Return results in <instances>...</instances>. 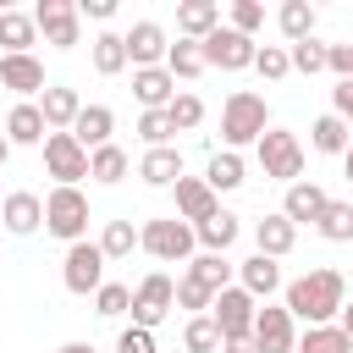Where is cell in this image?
<instances>
[{"label":"cell","mask_w":353,"mask_h":353,"mask_svg":"<svg viewBox=\"0 0 353 353\" xmlns=\"http://www.w3.org/2000/svg\"><path fill=\"white\" fill-rule=\"evenodd\" d=\"M342 303H347V281H342V270L320 265V270H309V276L287 281V303H281V309H287L292 320L331 325V320L342 314Z\"/></svg>","instance_id":"1"},{"label":"cell","mask_w":353,"mask_h":353,"mask_svg":"<svg viewBox=\"0 0 353 353\" xmlns=\"http://www.w3.org/2000/svg\"><path fill=\"white\" fill-rule=\"evenodd\" d=\"M265 127H270V110H265L259 94L237 88V94L221 105V138H226V149H237V143H259Z\"/></svg>","instance_id":"2"},{"label":"cell","mask_w":353,"mask_h":353,"mask_svg":"<svg viewBox=\"0 0 353 353\" xmlns=\"http://www.w3.org/2000/svg\"><path fill=\"white\" fill-rule=\"evenodd\" d=\"M44 232L61 237V243H83V232H88V199L77 188H55L44 199Z\"/></svg>","instance_id":"3"},{"label":"cell","mask_w":353,"mask_h":353,"mask_svg":"<svg viewBox=\"0 0 353 353\" xmlns=\"http://www.w3.org/2000/svg\"><path fill=\"white\" fill-rule=\"evenodd\" d=\"M138 248H143V254H154V259H165V265H171V259L182 265V259L193 254V226H188V221H176V215L143 221V226H138Z\"/></svg>","instance_id":"4"},{"label":"cell","mask_w":353,"mask_h":353,"mask_svg":"<svg viewBox=\"0 0 353 353\" xmlns=\"http://www.w3.org/2000/svg\"><path fill=\"white\" fill-rule=\"evenodd\" d=\"M259 165H265V176H276V182H303V143L292 138V132H281V127H265V138H259Z\"/></svg>","instance_id":"5"},{"label":"cell","mask_w":353,"mask_h":353,"mask_svg":"<svg viewBox=\"0 0 353 353\" xmlns=\"http://www.w3.org/2000/svg\"><path fill=\"white\" fill-rule=\"evenodd\" d=\"M33 28L44 33L50 50H72L83 39V17H77V0H39L33 6Z\"/></svg>","instance_id":"6"},{"label":"cell","mask_w":353,"mask_h":353,"mask_svg":"<svg viewBox=\"0 0 353 353\" xmlns=\"http://www.w3.org/2000/svg\"><path fill=\"white\" fill-rule=\"evenodd\" d=\"M171 303H176V281H171L165 270H149V276L138 281V292H132V309H127V314H132V325H138V331H154V325L165 320V309H171Z\"/></svg>","instance_id":"7"},{"label":"cell","mask_w":353,"mask_h":353,"mask_svg":"<svg viewBox=\"0 0 353 353\" xmlns=\"http://www.w3.org/2000/svg\"><path fill=\"white\" fill-rule=\"evenodd\" d=\"M61 281H66V292H77V298L99 292V287H105V254H99V243H72L66 259H61Z\"/></svg>","instance_id":"8"},{"label":"cell","mask_w":353,"mask_h":353,"mask_svg":"<svg viewBox=\"0 0 353 353\" xmlns=\"http://www.w3.org/2000/svg\"><path fill=\"white\" fill-rule=\"evenodd\" d=\"M254 314H259V303H254L243 287H226V292H215V303H210V320H215L221 342H243V336L254 331Z\"/></svg>","instance_id":"9"},{"label":"cell","mask_w":353,"mask_h":353,"mask_svg":"<svg viewBox=\"0 0 353 353\" xmlns=\"http://www.w3.org/2000/svg\"><path fill=\"white\" fill-rule=\"evenodd\" d=\"M199 50H204V66H221V72H243V66H254V39H243L237 28H215L210 39H199Z\"/></svg>","instance_id":"10"},{"label":"cell","mask_w":353,"mask_h":353,"mask_svg":"<svg viewBox=\"0 0 353 353\" xmlns=\"http://www.w3.org/2000/svg\"><path fill=\"white\" fill-rule=\"evenodd\" d=\"M44 165L61 188H77V176H88V149L72 138V132H50L44 138Z\"/></svg>","instance_id":"11"},{"label":"cell","mask_w":353,"mask_h":353,"mask_svg":"<svg viewBox=\"0 0 353 353\" xmlns=\"http://www.w3.org/2000/svg\"><path fill=\"white\" fill-rule=\"evenodd\" d=\"M254 347L259 353H292L298 347V331H292V314L281 309V303H265L259 314H254Z\"/></svg>","instance_id":"12"},{"label":"cell","mask_w":353,"mask_h":353,"mask_svg":"<svg viewBox=\"0 0 353 353\" xmlns=\"http://www.w3.org/2000/svg\"><path fill=\"white\" fill-rule=\"evenodd\" d=\"M121 44H127V66H132V72L165 66V28H160V22H132V28L121 33Z\"/></svg>","instance_id":"13"},{"label":"cell","mask_w":353,"mask_h":353,"mask_svg":"<svg viewBox=\"0 0 353 353\" xmlns=\"http://www.w3.org/2000/svg\"><path fill=\"white\" fill-rule=\"evenodd\" d=\"M77 110H83V99H77V88H61V83H44V94H39V116H44V127H50V132H72V121H77Z\"/></svg>","instance_id":"14"},{"label":"cell","mask_w":353,"mask_h":353,"mask_svg":"<svg viewBox=\"0 0 353 353\" xmlns=\"http://www.w3.org/2000/svg\"><path fill=\"white\" fill-rule=\"evenodd\" d=\"M215 210H221V204H215V193H210L204 176H176V221L199 226V221L215 215Z\"/></svg>","instance_id":"15"},{"label":"cell","mask_w":353,"mask_h":353,"mask_svg":"<svg viewBox=\"0 0 353 353\" xmlns=\"http://www.w3.org/2000/svg\"><path fill=\"white\" fill-rule=\"evenodd\" d=\"M132 94H138L143 110H165L176 99V77L165 66H143V72H132Z\"/></svg>","instance_id":"16"},{"label":"cell","mask_w":353,"mask_h":353,"mask_svg":"<svg viewBox=\"0 0 353 353\" xmlns=\"http://www.w3.org/2000/svg\"><path fill=\"white\" fill-rule=\"evenodd\" d=\"M110 132H116V116H110V105H83L77 110V121H72V138L94 154V149H105L110 143Z\"/></svg>","instance_id":"17"},{"label":"cell","mask_w":353,"mask_h":353,"mask_svg":"<svg viewBox=\"0 0 353 353\" xmlns=\"http://www.w3.org/2000/svg\"><path fill=\"white\" fill-rule=\"evenodd\" d=\"M0 221H6V232L28 237V232H39V226H44V199H39V193H6Z\"/></svg>","instance_id":"18"},{"label":"cell","mask_w":353,"mask_h":353,"mask_svg":"<svg viewBox=\"0 0 353 353\" xmlns=\"http://www.w3.org/2000/svg\"><path fill=\"white\" fill-rule=\"evenodd\" d=\"M292 243H298V226L276 210V215H265L259 226H254V254H265V259H281V254H292Z\"/></svg>","instance_id":"19"},{"label":"cell","mask_w":353,"mask_h":353,"mask_svg":"<svg viewBox=\"0 0 353 353\" xmlns=\"http://www.w3.org/2000/svg\"><path fill=\"white\" fill-rule=\"evenodd\" d=\"M325 204H331V193H325L320 182H292V188H287V204H281V215H287L292 226H298V221H309V226H314Z\"/></svg>","instance_id":"20"},{"label":"cell","mask_w":353,"mask_h":353,"mask_svg":"<svg viewBox=\"0 0 353 353\" xmlns=\"http://www.w3.org/2000/svg\"><path fill=\"white\" fill-rule=\"evenodd\" d=\"M237 287L259 303V298H270V292L281 287V265H276V259H265V254H254V259H243V265H237Z\"/></svg>","instance_id":"21"},{"label":"cell","mask_w":353,"mask_h":353,"mask_svg":"<svg viewBox=\"0 0 353 353\" xmlns=\"http://www.w3.org/2000/svg\"><path fill=\"white\" fill-rule=\"evenodd\" d=\"M0 88H11V94H44V66L33 55H0Z\"/></svg>","instance_id":"22"},{"label":"cell","mask_w":353,"mask_h":353,"mask_svg":"<svg viewBox=\"0 0 353 353\" xmlns=\"http://www.w3.org/2000/svg\"><path fill=\"white\" fill-rule=\"evenodd\" d=\"M176 28L199 44V39H210V33L221 28V6H215V0H182V6H176Z\"/></svg>","instance_id":"23"},{"label":"cell","mask_w":353,"mask_h":353,"mask_svg":"<svg viewBox=\"0 0 353 353\" xmlns=\"http://www.w3.org/2000/svg\"><path fill=\"white\" fill-rule=\"evenodd\" d=\"M50 138V127H44V116H39V105H11V116H6V143L17 149V143H44Z\"/></svg>","instance_id":"24"},{"label":"cell","mask_w":353,"mask_h":353,"mask_svg":"<svg viewBox=\"0 0 353 353\" xmlns=\"http://www.w3.org/2000/svg\"><path fill=\"white\" fill-rule=\"evenodd\" d=\"M193 243H204V254H226V248L237 243V215H232V210L204 215V221L193 226Z\"/></svg>","instance_id":"25"},{"label":"cell","mask_w":353,"mask_h":353,"mask_svg":"<svg viewBox=\"0 0 353 353\" xmlns=\"http://www.w3.org/2000/svg\"><path fill=\"white\" fill-rule=\"evenodd\" d=\"M138 176L149 182V188H176V176H182V154L165 143V149H149L143 160H138Z\"/></svg>","instance_id":"26"},{"label":"cell","mask_w":353,"mask_h":353,"mask_svg":"<svg viewBox=\"0 0 353 353\" xmlns=\"http://www.w3.org/2000/svg\"><path fill=\"white\" fill-rule=\"evenodd\" d=\"M204 182H210V193H232V188H243V154H237V149H221V154H210V165H204Z\"/></svg>","instance_id":"27"},{"label":"cell","mask_w":353,"mask_h":353,"mask_svg":"<svg viewBox=\"0 0 353 353\" xmlns=\"http://www.w3.org/2000/svg\"><path fill=\"white\" fill-rule=\"evenodd\" d=\"M33 39H39L33 11H6V17H0V44H6V55H28Z\"/></svg>","instance_id":"28"},{"label":"cell","mask_w":353,"mask_h":353,"mask_svg":"<svg viewBox=\"0 0 353 353\" xmlns=\"http://www.w3.org/2000/svg\"><path fill=\"white\" fill-rule=\"evenodd\" d=\"M276 28L287 33V44H298V39H314V6H309V0H281V11H276Z\"/></svg>","instance_id":"29"},{"label":"cell","mask_w":353,"mask_h":353,"mask_svg":"<svg viewBox=\"0 0 353 353\" xmlns=\"http://www.w3.org/2000/svg\"><path fill=\"white\" fill-rule=\"evenodd\" d=\"M165 72H171L176 83H193V77L204 72V50H199L193 39H176V44H165Z\"/></svg>","instance_id":"30"},{"label":"cell","mask_w":353,"mask_h":353,"mask_svg":"<svg viewBox=\"0 0 353 353\" xmlns=\"http://www.w3.org/2000/svg\"><path fill=\"white\" fill-rule=\"evenodd\" d=\"M188 276H193L199 287H210V292H226V287H232V259H226V254H199V259L188 265Z\"/></svg>","instance_id":"31"},{"label":"cell","mask_w":353,"mask_h":353,"mask_svg":"<svg viewBox=\"0 0 353 353\" xmlns=\"http://www.w3.org/2000/svg\"><path fill=\"white\" fill-rule=\"evenodd\" d=\"M314 232H320L325 243H353V204H342V199H331V204L320 210V221H314Z\"/></svg>","instance_id":"32"},{"label":"cell","mask_w":353,"mask_h":353,"mask_svg":"<svg viewBox=\"0 0 353 353\" xmlns=\"http://www.w3.org/2000/svg\"><path fill=\"white\" fill-rule=\"evenodd\" d=\"M309 143H314L320 154H342V149L353 143V132H347V121H342V116H320V121L309 127Z\"/></svg>","instance_id":"33"},{"label":"cell","mask_w":353,"mask_h":353,"mask_svg":"<svg viewBox=\"0 0 353 353\" xmlns=\"http://www.w3.org/2000/svg\"><path fill=\"white\" fill-rule=\"evenodd\" d=\"M127 171H132V160H127V149H116V143H105V149L88 154V176H94V182H121Z\"/></svg>","instance_id":"34"},{"label":"cell","mask_w":353,"mask_h":353,"mask_svg":"<svg viewBox=\"0 0 353 353\" xmlns=\"http://www.w3.org/2000/svg\"><path fill=\"white\" fill-rule=\"evenodd\" d=\"M94 72H99V77L127 72V44H121V33H99V39H94Z\"/></svg>","instance_id":"35"},{"label":"cell","mask_w":353,"mask_h":353,"mask_svg":"<svg viewBox=\"0 0 353 353\" xmlns=\"http://www.w3.org/2000/svg\"><path fill=\"white\" fill-rule=\"evenodd\" d=\"M138 248V226L132 221H105V232H99V254L105 259H127Z\"/></svg>","instance_id":"36"},{"label":"cell","mask_w":353,"mask_h":353,"mask_svg":"<svg viewBox=\"0 0 353 353\" xmlns=\"http://www.w3.org/2000/svg\"><path fill=\"white\" fill-rule=\"evenodd\" d=\"M292 353H353V342H347L336 325H309V331L298 336Z\"/></svg>","instance_id":"37"},{"label":"cell","mask_w":353,"mask_h":353,"mask_svg":"<svg viewBox=\"0 0 353 353\" xmlns=\"http://www.w3.org/2000/svg\"><path fill=\"white\" fill-rule=\"evenodd\" d=\"M165 121H171V132L199 127V121H204V99H199V94H176V99L165 105Z\"/></svg>","instance_id":"38"},{"label":"cell","mask_w":353,"mask_h":353,"mask_svg":"<svg viewBox=\"0 0 353 353\" xmlns=\"http://www.w3.org/2000/svg\"><path fill=\"white\" fill-rule=\"evenodd\" d=\"M182 342H188V353H221V331H215L210 314H193L188 331H182Z\"/></svg>","instance_id":"39"},{"label":"cell","mask_w":353,"mask_h":353,"mask_svg":"<svg viewBox=\"0 0 353 353\" xmlns=\"http://www.w3.org/2000/svg\"><path fill=\"white\" fill-rule=\"evenodd\" d=\"M287 61H292V72H325V44H314V39H298L292 50H287Z\"/></svg>","instance_id":"40"},{"label":"cell","mask_w":353,"mask_h":353,"mask_svg":"<svg viewBox=\"0 0 353 353\" xmlns=\"http://www.w3.org/2000/svg\"><path fill=\"white\" fill-rule=\"evenodd\" d=\"M232 28H237L243 39H254V33L265 28V6H259V0H232Z\"/></svg>","instance_id":"41"},{"label":"cell","mask_w":353,"mask_h":353,"mask_svg":"<svg viewBox=\"0 0 353 353\" xmlns=\"http://www.w3.org/2000/svg\"><path fill=\"white\" fill-rule=\"evenodd\" d=\"M254 72L276 83V77H287V72H292V61H287V50H281V44H265V50H254Z\"/></svg>","instance_id":"42"},{"label":"cell","mask_w":353,"mask_h":353,"mask_svg":"<svg viewBox=\"0 0 353 353\" xmlns=\"http://www.w3.org/2000/svg\"><path fill=\"white\" fill-rule=\"evenodd\" d=\"M94 309H99V314H127V309H132V287H121V281H105V287L94 292Z\"/></svg>","instance_id":"43"},{"label":"cell","mask_w":353,"mask_h":353,"mask_svg":"<svg viewBox=\"0 0 353 353\" xmlns=\"http://www.w3.org/2000/svg\"><path fill=\"white\" fill-rule=\"evenodd\" d=\"M176 303H182V309H193V314H210L215 292H210V287H199L193 276H182V281H176Z\"/></svg>","instance_id":"44"},{"label":"cell","mask_w":353,"mask_h":353,"mask_svg":"<svg viewBox=\"0 0 353 353\" xmlns=\"http://www.w3.org/2000/svg\"><path fill=\"white\" fill-rule=\"evenodd\" d=\"M138 132H143V143H149V149H165V138H171L165 110H143V116H138Z\"/></svg>","instance_id":"45"},{"label":"cell","mask_w":353,"mask_h":353,"mask_svg":"<svg viewBox=\"0 0 353 353\" xmlns=\"http://www.w3.org/2000/svg\"><path fill=\"white\" fill-rule=\"evenodd\" d=\"M116 353H154V331H138V325H127V331L116 336Z\"/></svg>","instance_id":"46"},{"label":"cell","mask_w":353,"mask_h":353,"mask_svg":"<svg viewBox=\"0 0 353 353\" xmlns=\"http://www.w3.org/2000/svg\"><path fill=\"white\" fill-rule=\"evenodd\" d=\"M331 116H342L347 132H353V83H336L331 88Z\"/></svg>","instance_id":"47"},{"label":"cell","mask_w":353,"mask_h":353,"mask_svg":"<svg viewBox=\"0 0 353 353\" xmlns=\"http://www.w3.org/2000/svg\"><path fill=\"white\" fill-rule=\"evenodd\" d=\"M77 17H94V22H105V17H116V0H77Z\"/></svg>","instance_id":"48"},{"label":"cell","mask_w":353,"mask_h":353,"mask_svg":"<svg viewBox=\"0 0 353 353\" xmlns=\"http://www.w3.org/2000/svg\"><path fill=\"white\" fill-rule=\"evenodd\" d=\"M336 331L353 342V303H342V314H336Z\"/></svg>","instance_id":"49"},{"label":"cell","mask_w":353,"mask_h":353,"mask_svg":"<svg viewBox=\"0 0 353 353\" xmlns=\"http://www.w3.org/2000/svg\"><path fill=\"white\" fill-rule=\"evenodd\" d=\"M221 353H259V347H254V336H243V342H221Z\"/></svg>","instance_id":"50"},{"label":"cell","mask_w":353,"mask_h":353,"mask_svg":"<svg viewBox=\"0 0 353 353\" xmlns=\"http://www.w3.org/2000/svg\"><path fill=\"white\" fill-rule=\"evenodd\" d=\"M55 353H94L88 342H66V347H55Z\"/></svg>","instance_id":"51"},{"label":"cell","mask_w":353,"mask_h":353,"mask_svg":"<svg viewBox=\"0 0 353 353\" xmlns=\"http://www.w3.org/2000/svg\"><path fill=\"white\" fill-rule=\"evenodd\" d=\"M342 171H347V182H353V143L342 149Z\"/></svg>","instance_id":"52"},{"label":"cell","mask_w":353,"mask_h":353,"mask_svg":"<svg viewBox=\"0 0 353 353\" xmlns=\"http://www.w3.org/2000/svg\"><path fill=\"white\" fill-rule=\"evenodd\" d=\"M6 160H11V143H6V132H0V165H6Z\"/></svg>","instance_id":"53"},{"label":"cell","mask_w":353,"mask_h":353,"mask_svg":"<svg viewBox=\"0 0 353 353\" xmlns=\"http://www.w3.org/2000/svg\"><path fill=\"white\" fill-rule=\"evenodd\" d=\"M0 17H6V6H0Z\"/></svg>","instance_id":"54"},{"label":"cell","mask_w":353,"mask_h":353,"mask_svg":"<svg viewBox=\"0 0 353 353\" xmlns=\"http://www.w3.org/2000/svg\"><path fill=\"white\" fill-rule=\"evenodd\" d=\"M347 83H353V77H347Z\"/></svg>","instance_id":"55"}]
</instances>
